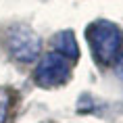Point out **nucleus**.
<instances>
[{
    "instance_id": "1",
    "label": "nucleus",
    "mask_w": 123,
    "mask_h": 123,
    "mask_svg": "<svg viewBox=\"0 0 123 123\" xmlns=\"http://www.w3.org/2000/svg\"><path fill=\"white\" fill-rule=\"evenodd\" d=\"M88 42L92 46L94 58L100 65H111L121 50V31L111 21H94L88 27Z\"/></svg>"
},
{
    "instance_id": "2",
    "label": "nucleus",
    "mask_w": 123,
    "mask_h": 123,
    "mask_svg": "<svg viewBox=\"0 0 123 123\" xmlns=\"http://www.w3.org/2000/svg\"><path fill=\"white\" fill-rule=\"evenodd\" d=\"M6 48L19 63H33L40 56L42 40L31 27L27 25H15L8 29L6 36Z\"/></svg>"
},
{
    "instance_id": "3",
    "label": "nucleus",
    "mask_w": 123,
    "mask_h": 123,
    "mask_svg": "<svg viewBox=\"0 0 123 123\" xmlns=\"http://www.w3.org/2000/svg\"><path fill=\"white\" fill-rule=\"evenodd\" d=\"M71 75V65H69V58L58 54V52H48L42 56V61L36 67L33 77L38 81V86L42 88H56L63 86Z\"/></svg>"
},
{
    "instance_id": "4",
    "label": "nucleus",
    "mask_w": 123,
    "mask_h": 123,
    "mask_svg": "<svg viewBox=\"0 0 123 123\" xmlns=\"http://www.w3.org/2000/svg\"><path fill=\"white\" fill-rule=\"evenodd\" d=\"M52 44L56 48L54 52H58V54H63V56H67V58H77L79 56L77 40L73 36V31H69V29L58 31L56 36H54V40H52Z\"/></svg>"
},
{
    "instance_id": "5",
    "label": "nucleus",
    "mask_w": 123,
    "mask_h": 123,
    "mask_svg": "<svg viewBox=\"0 0 123 123\" xmlns=\"http://www.w3.org/2000/svg\"><path fill=\"white\" fill-rule=\"evenodd\" d=\"M6 115H8V92L0 90V123L6 121Z\"/></svg>"
},
{
    "instance_id": "6",
    "label": "nucleus",
    "mask_w": 123,
    "mask_h": 123,
    "mask_svg": "<svg viewBox=\"0 0 123 123\" xmlns=\"http://www.w3.org/2000/svg\"><path fill=\"white\" fill-rule=\"evenodd\" d=\"M117 73L123 77V54H119V58H117Z\"/></svg>"
}]
</instances>
